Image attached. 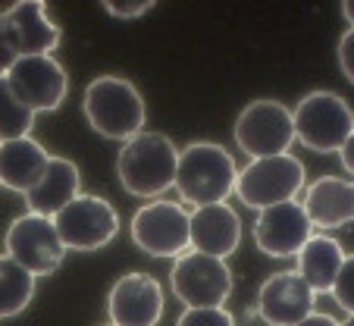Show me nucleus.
Wrapping results in <instances>:
<instances>
[{"label":"nucleus","mask_w":354,"mask_h":326,"mask_svg":"<svg viewBox=\"0 0 354 326\" xmlns=\"http://www.w3.org/2000/svg\"><path fill=\"white\" fill-rule=\"evenodd\" d=\"M295 141V123L292 110L279 100H251L235 120V145L248 154L251 160L279 157L288 154Z\"/></svg>","instance_id":"nucleus-6"},{"label":"nucleus","mask_w":354,"mask_h":326,"mask_svg":"<svg viewBox=\"0 0 354 326\" xmlns=\"http://www.w3.org/2000/svg\"><path fill=\"white\" fill-rule=\"evenodd\" d=\"M54 226L66 251H97L116 239L120 217L100 194H79L54 217Z\"/></svg>","instance_id":"nucleus-7"},{"label":"nucleus","mask_w":354,"mask_h":326,"mask_svg":"<svg viewBox=\"0 0 354 326\" xmlns=\"http://www.w3.org/2000/svg\"><path fill=\"white\" fill-rule=\"evenodd\" d=\"M107 314L113 326H157L163 317L160 282L147 273H126L110 289Z\"/></svg>","instance_id":"nucleus-12"},{"label":"nucleus","mask_w":354,"mask_h":326,"mask_svg":"<svg viewBox=\"0 0 354 326\" xmlns=\"http://www.w3.org/2000/svg\"><path fill=\"white\" fill-rule=\"evenodd\" d=\"M179 151L163 132H138L122 145L116 157V173L129 194L157 198L176 182Z\"/></svg>","instance_id":"nucleus-2"},{"label":"nucleus","mask_w":354,"mask_h":326,"mask_svg":"<svg viewBox=\"0 0 354 326\" xmlns=\"http://www.w3.org/2000/svg\"><path fill=\"white\" fill-rule=\"evenodd\" d=\"M339 157H342V167H345L348 173L354 176V129H351V135H348V138H345V145H342Z\"/></svg>","instance_id":"nucleus-28"},{"label":"nucleus","mask_w":354,"mask_h":326,"mask_svg":"<svg viewBox=\"0 0 354 326\" xmlns=\"http://www.w3.org/2000/svg\"><path fill=\"white\" fill-rule=\"evenodd\" d=\"M79 185H82V176L73 160L50 157V163H47L44 176L38 179V185L26 194L28 213H38V217H50V220H54L69 201H75L82 194Z\"/></svg>","instance_id":"nucleus-18"},{"label":"nucleus","mask_w":354,"mask_h":326,"mask_svg":"<svg viewBox=\"0 0 354 326\" xmlns=\"http://www.w3.org/2000/svg\"><path fill=\"white\" fill-rule=\"evenodd\" d=\"M235 170L232 154L214 141H192L185 151H179V167H176V182L182 201L194 207L207 204H226V198L235 192Z\"/></svg>","instance_id":"nucleus-1"},{"label":"nucleus","mask_w":354,"mask_h":326,"mask_svg":"<svg viewBox=\"0 0 354 326\" xmlns=\"http://www.w3.org/2000/svg\"><path fill=\"white\" fill-rule=\"evenodd\" d=\"M342 326H354V314H351V317H348V320H345V323H342Z\"/></svg>","instance_id":"nucleus-31"},{"label":"nucleus","mask_w":354,"mask_h":326,"mask_svg":"<svg viewBox=\"0 0 354 326\" xmlns=\"http://www.w3.org/2000/svg\"><path fill=\"white\" fill-rule=\"evenodd\" d=\"M104 10H107L110 16H116V19H135V16H141V13H151L154 3H151V0H138V3H116V0H107Z\"/></svg>","instance_id":"nucleus-25"},{"label":"nucleus","mask_w":354,"mask_h":326,"mask_svg":"<svg viewBox=\"0 0 354 326\" xmlns=\"http://www.w3.org/2000/svg\"><path fill=\"white\" fill-rule=\"evenodd\" d=\"M7 257H13L19 266H26L28 273L38 276L54 273L63 264V248L60 233H57L50 217H38V213H22L10 223L7 229Z\"/></svg>","instance_id":"nucleus-9"},{"label":"nucleus","mask_w":354,"mask_h":326,"mask_svg":"<svg viewBox=\"0 0 354 326\" xmlns=\"http://www.w3.org/2000/svg\"><path fill=\"white\" fill-rule=\"evenodd\" d=\"M188 235H192V251L226 260L239 248L241 220L229 204L194 207L188 213Z\"/></svg>","instance_id":"nucleus-15"},{"label":"nucleus","mask_w":354,"mask_h":326,"mask_svg":"<svg viewBox=\"0 0 354 326\" xmlns=\"http://www.w3.org/2000/svg\"><path fill=\"white\" fill-rule=\"evenodd\" d=\"M317 292L301 280L295 270L270 276L257 292V314L270 326H298L301 320L314 314Z\"/></svg>","instance_id":"nucleus-14"},{"label":"nucleus","mask_w":354,"mask_h":326,"mask_svg":"<svg viewBox=\"0 0 354 326\" xmlns=\"http://www.w3.org/2000/svg\"><path fill=\"white\" fill-rule=\"evenodd\" d=\"M301 188H304V167L292 154L251 160L235 179V194L241 198V204L254 207V210L295 201Z\"/></svg>","instance_id":"nucleus-5"},{"label":"nucleus","mask_w":354,"mask_h":326,"mask_svg":"<svg viewBox=\"0 0 354 326\" xmlns=\"http://www.w3.org/2000/svg\"><path fill=\"white\" fill-rule=\"evenodd\" d=\"M295 141L317 154L342 151L345 138L354 129V114L345 98L333 91H310L292 110Z\"/></svg>","instance_id":"nucleus-4"},{"label":"nucleus","mask_w":354,"mask_h":326,"mask_svg":"<svg viewBox=\"0 0 354 326\" xmlns=\"http://www.w3.org/2000/svg\"><path fill=\"white\" fill-rule=\"evenodd\" d=\"M7 35L19 57H47L60 44V28L47 16V3L41 0H19L3 16Z\"/></svg>","instance_id":"nucleus-16"},{"label":"nucleus","mask_w":354,"mask_h":326,"mask_svg":"<svg viewBox=\"0 0 354 326\" xmlns=\"http://www.w3.org/2000/svg\"><path fill=\"white\" fill-rule=\"evenodd\" d=\"M298 326H342L339 323V320H333V317H329V314H308V317H304V320H301V323Z\"/></svg>","instance_id":"nucleus-29"},{"label":"nucleus","mask_w":354,"mask_h":326,"mask_svg":"<svg viewBox=\"0 0 354 326\" xmlns=\"http://www.w3.org/2000/svg\"><path fill=\"white\" fill-rule=\"evenodd\" d=\"M333 298L342 311L354 314V254H345V264H342L333 286Z\"/></svg>","instance_id":"nucleus-23"},{"label":"nucleus","mask_w":354,"mask_h":326,"mask_svg":"<svg viewBox=\"0 0 354 326\" xmlns=\"http://www.w3.org/2000/svg\"><path fill=\"white\" fill-rule=\"evenodd\" d=\"M310 235H314V226H310L301 201L267 207L254 223V242L270 257H295Z\"/></svg>","instance_id":"nucleus-13"},{"label":"nucleus","mask_w":354,"mask_h":326,"mask_svg":"<svg viewBox=\"0 0 354 326\" xmlns=\"http://www.w3.org/2000/svg\"><path fill=\"white\" fill-rule=\"evenodd\" d=\"M110 326H113V323H110Z\"/></svg>","instance_id":"nucleus-32"},{"label":"nucleus","mask_w":354,"mask_h":326,"mask_svg":"<svg viewBox=\"0 0 354 326\" xmlns=\"http://www.w3.org/2000/svg\"><path fill=\"white\" fill-rule=\"evenodd\" d=\"M132 239L151 257H182L192 248L188 210L176 201H151L132 217Z\"/></svg>","instance_id":"nucleus-10"},{"label":"nucleus","mask_w":354,"mask_h":326,"mask_svg":"<svg viewBox=\"0 0 354 326\" xmlns=\"http://www.w3.org/2000/svg\"><path fill=\"white\" fill-rule=\"evenodd\" d=\"M35 295V276L13 257L0 254V320L16 317L28 307Z\"/></svg>","instance_id":"nucleus-21"},{"label":"nucleus","mask_w":354,"mask_h":326,"mask_svg":"<svg viewBox=\"0 0 354 326\" xmlns=\"http://www.w3.org/2000/svg\"><path fill=\"white\" fill-rule=\"evenodd\" d=\"M339 66L345 73V79L354 85V28H348L339 41Z\"/></svg>","instance_id":"nucleus-26"},{"label":"nucleus","mask_w":354,"mask_h":326,"mask_svg":"<svg viewBox=\"0 0 354 326\" xmlns=\"http://www.w3.org/2000/svg\"><path fill=\"white\" fill-rule=\"evenodd\" d=\"M19 60V53H16V47H13V41H10V35H7V26H3V16H0V79L13 69V63Z\"/></svg>","instance_id":"nucleus-27"},{"label":"nucleus","mask_w":354,"mask_h":326,"mask_svg":"<svg viewBox=\"0 0 354 326\" xmlns=\"http://www.w3.org/2000/svg\"><path fill=\"white\" fill-rule=\"evenodd\" d=\"M169 282H173V295L185 307H223L232 292V273L226 260L198 251H185L182 257H176Z\"/></svg>","instance_id":"nucleus-8"},{"label":"nucleus","mask_w":354,"mask_h":326,"mask_svg":"<svg viewBox=\"0 0 354 326\" xmlns=\"http://www.w3.org/2000/svg\"><path fill=\"white\" fill-rule=\"evenodd\" d=\"M310 226L320 229H339L354 223V179H339V176H323L314 185H308L304 201Z\"/></svg>","instance_id":"nucleus-17"},{"label":"nucleus","mask_w":354,"mask_h":326,"mask_svg":"<svg viewBox=\"0 0 354 326\" xmlns=\"http://www.w3.org/2000/svg\"><path fill=\"white\" fill-rule=\"evenodd\" d=\"M85 116L100 138L126 145L145 126V100L138 88L120 75H100L85 91Z\"/></svg>","instance_id":"nucleus-3"},{"label":"nucleus","mask_w":354,"mask_h":326,"mask_svg":"<svg viewBox=\"0 0 354 326\" xmlns=\"http://www.w3.org/2000/svg\"><path fill=\"white\" fill-rule=\"evenodd\" d=\"M295 257H298V270L295 273L308 282L317 295L333 292L335 276H339L342 264H345V251H342L339 242L329 239V235H310Z\"/></svg>","instance_id":"nucleus-20"},{"label":"nucleus","mask_w":354,"mask_h":326,"mask_svg":"<svg viewBox=\"0 0 354 326\" xmlns=\"http://www.w3.org/2000/svg\"><path fill=\"white\" fill-rule=\"evenodd\" d=\"M50 154L35 138H13L0 141V185L13 188L19 194H28L38 179L44 176Z\"/></svg>","instance_id":"nucleus-19"},{"label":"nucleus","mask_w":354,"mask_h":326,"mask_svg":"<svg viewBox=\"0 0 354 326\" xmlns=\"http://www.w3.org/2000/svg\"><path fill=\"white\" fill-rule=\"evenodd\" d=\"M32 126H35V114L13 98V91L7 85V75H3L0 79V141L28 138Z\"/></svg>","instance_id":"nucleus-22"},{"label":"nucleus","mask_w":354,"mask_h":326,"mask_svg":"<svg viewBox=\"0 0 354 326\" xmlns=\"http://www.w3.org/2000/svg\"><path fill=\"white\" fill-rule=\"evenodd\" d=\"M176 326H235L232 314H226L223 307H185Z\"/></svg>","instance_id":"nucleus-24"},{"label":"nucleus","mask_w":354,"mask_h":326,"mask_svg":"<svg viewBox=\"0 0 354 326\" xmlns=\"http://www.w3.org/2000/svg\"><path fill=\"white\" fill-rule=\"evenodd\" d=\"M342 13H345V19L351 22V28H354V0H345V3H342Z\"/></svg>","instance_id":"nucleus-30"},{"label":"nucleus","mask_w":354,"mask_h":326,"mask_svg":"<svg viewBox=\"0 0 354 326\" xmlns=\"http://www.w3.org/2000/svg\"><path fill=\"white\" fill-rule=\"evenodd\" d=\"M13 98L32 114H54L66 98V73L60 63L47 57H19L7 73Z\"/></svg>","instance_id":"nucleus-11"}]
</instances>
